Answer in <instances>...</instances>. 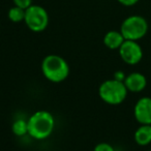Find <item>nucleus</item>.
<instances>
[{
    "label": "nucleus",
    "mask_w": 151,
    "mask_h": 151,
    "mask_svg": "<svg viewBox=\"0 0 151 151\" xmlns=\"http://www.w3.org/2000/svg\"><path fill=\"white\" fill-rule=\"evenodd\" d=\"M28 134L35 140H45L52 134L55 119L48 111H36L27 120Z\"/></svg>",
    "instance_id": "1"
},
{
    "label": "nucleus",
    "mask_w": 151,
    "mask_h": 151,
    "mask_svg": "<svg viewBox=\"0 0 151 151\" xmlns=\"http://www.w3.org/2000/svg\"><path fill=\"white\" fill-rule=\"evenodd\" d=\"M42 71L50 82L60 83L68 77L69 65L65 59L58 55H48L42 62Z\"/></svg>",
    "instance_id": "2"
},
{
    "label": "nucleus",
    "mask_w": 151,
    "mask_h": 151,
    "mask_svg": "<svg viewBox=\"0 0 151 151\" xmlns=\"http://www.w3.org/2000/svg\"><path fill=\"white\" fill-rule=\"evenodd\" d=\"M127 91L123 82L111 79L101 83L99 88V94L101 101H104L106 104L116 106L125 101Z\"/></svg>",
    "instance_id": "3"
},
{
    "label": "nucleus",
    "mask_w": 151,
    "mask_h": 151,
    "mask_svg": "<svg viewBox=\"0 0 151 151\" xmlns=\"http://www.w3.org/2000/svg\"><path fill=\"white\" fill-rule=\"evenodd\" d=\"M148 31V23L141 16H130L121 24L120 32L127 40H139L146 35Z\"/></svg>",
    "instance_id": "4"
},
{
    "label": "nucleus",
    "mask_w": 151,
    "mask_h": 151,
    "mask_svg": "<svg viewBox=\"0 0 151 151\" xmlns=\"http://www.w3.org/2000/svg\"><path fill=\"white\" fill-rule=\"evenodd\" d=\"M24 22L31 31H44L49 25L48 12L40 5H30L25 11Z\"/></svg>",
    "instance_id": "5"
},
{
    "label": "nucleus",
    "mask_w": 151,
    "mask_h": 151,
    "mask_svg": "<svg viewBox=\"0 0 151 151\" xmlns=\"http://www.w3.org/2000/svg\"><path fill=\"white\" fill-rule=\"evenodd\" d=\"M118 50L120 57L126 64H138L143 58V50L136 40H125Z\"/></svg>",
    "instance_id": "6"
},
{
    "label": "nucleus",
    "mask_w": 151,
    "mask_h": 151,
    "mask_svg": "<svg viewBox=\"0 0 151 151\" xmlns=\"http://www.w3.org/2000/svg\"><path fill=\"white\" fill-rule=\"evenodd\" d=\"M134 115L140 124H151V99L141 97L134 109Z\"/></svg>",
    "instance_id": "7"
},
{
    "label": "nucleus",
    "mask_w": 151,
    "mask_h": 151,
    "mask_svg": "<svg viewBox=\"0 0 151 151\" xmlns=\"http://www.w3.org/2000/svg\"><path fill=\"white\" fill-rule=\"evenodd\" d=\"M124 85L126 89L132 92H141L146 88V77L140 73H132L125 77Z\"/></svg>",
    "instance_id": "8"
},
{
    "label": "nucleus",
    "mask_w": 151,
    "mask_h": 151,
    "mask_svg": "<svg viewBox=\"0 0 151 151\" xmlns=\"http://www.w3.org/2000/svg\"><path fill=\"white\" fill-rule=\"evenodd\" d=\"M124 40H125V38L123 37L121 32L115 31V30H111V31L107 32L106 35L104 36V45L111 50L119 49Z\"/></svg>",
    "instance_id": "9"
},
{
    "label": "nucleus",
    "mask_w": 151,
    "mask_h": 151,
    "mask_svg": "<svg viewBox=\"0 0 151 151\" xmlns=\"http://www.w3.org/2000/svg\"><path fill=\"white\" fill-rule=\"evenodd\" d=\"M134 141L140 146H147L151 143V124H141L134 132Z\"/></svg>",
    "instance_id": "10"
},
{
    "label": "nucleus",
    "mask_w": 151,
    "mask_h": 151,
    "mask_svg": "<svg viewBox=\"0 0 151 151\" xmlns=\"http://www.w3.org/2000/svg\"><path fill=\"white\" fill-rule=\"evenodd\" d=\"M13 134L17 137H23L28 134V123L24 119H18L12 125Z\"/></svg>",
    "instance_id": "11"
},
{
    "label": "nucleus",
    "mask_w": 151,
    "mask_h": 151,
    "mask_svg": "<svg viewBox=\"0 0 151 151\" xmlns=\"http://www.w3.org/2000/svg\"><path fill=\"white\" fill-rule=\"evenodd\" d=\"M25 11L26 9H23L21 7L15 5L9 11V14H7L9 19L14 23H20V22L24 21V19H25Z\"/></svg>",
    "instance_id": "12"
},
{
    "label": "nucleus",
    "mask_w": 151,
    "mask_h": 151,
    "mask_svg": "<svg viewBox=\"0 0 151 151\" xmlns=\"http://www.w3.org/2000/svg\"><path fill=\"white\" fill-rule=\"evenodd\" d=\"M93 151H115V149L113 148V146L108 143H99L94 147Z\"/></svg>",
    "instance_id": "13"
},
{
    "label": "nucleus",
    "mask_w": 151,
    "mask_h": 151,
    "mask_svg": "<svg viewBox=\"0 0 151 151\" xmlns=\"http://www.w3.org/2000/svg\"><path fill=\"white\" fill-rule=\"evenodd\" d=\"M16 6H19L23 9H27L30 5H32V0H13Z\"/></svg>",
    "instance_id": "14"
},
{
    "label": "nucleus",
    "mask_w": 151,
    "mask_h": 151,
    "mask_svg": "<svg viewBox=\"0 0 151 151\" xmlns=\"http://www.w3.org/2000/svg\"><path fill=\"white\" fill-rule=\"evenodd\" d=\"M125 77L126 76L124 75V73L121 70H117V71H115V73H114V79L117 81H120V82H124Z\"/></svg>",
    "instance_id": "15"
},
{
    "label": "nucleus",
    "mask_w": 151,
    "mask_h": 151,
    "mask_svg": "<svg viewBox=\"0 0 151 151\" xmlns=\"http://www.w3.org/2000/svg\"><path fill=\"white\" fill-rule=\"evenodd\" d=\"M139 0H118V2H120L122 5H125V6H132L134 5Z\"/></svg>",
    "instance_id": "16"
},
{
    "label": "nucleus",
    "mask_w": 151,
    "mask_h": 151,
    "mask_svg": "<svg viewBox=\"0 0 151 151\" xmlns=\"http://www.w3.org/2000/svg\"><path fill=\"white\" fill-rule=\"evenodd\" d=\"M148 151H151V150H148Z\"/></svg>",
    "instance_id": "17"
}]
</instances>
